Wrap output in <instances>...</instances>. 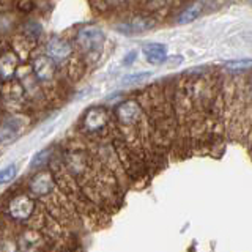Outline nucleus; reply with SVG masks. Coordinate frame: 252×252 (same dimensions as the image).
<instances>
[{"mask_svg": "<svg viewBox=\"0 0 252 252\" xmlns=\"http://www.w3.org/2000/svg\"><path fill=\"white\" fill-rule=\"evenodd\" d=\"M77 39L85 51H98L104 43V33L98 27H85L77 33Z\"/></svg>", "mask_w": 252, "mask_h": 252, "instance_id": "nucleus-1", "label": "nucleus"}, {"mask_svg": "<svg viewBox=\"0 0 252 252\" xmlns=\"http://www.w3.org/2000/svg\"><path fill=\"white\" fill-rule=\"evenodd\" d=\"M144 54L148 63L152 65H161L165 60H167V47L164 44H158V43H150L144 46Z\"/></svg>", "mask_w": 252, "mask_h": 252, "instance_id": "nucleus-2", "label": "nucleus"}, {"mask_svg": "<svg viewBox=\"0 0 252 252\" xmlns=\"http://www.w3.org/2000/svg\"><path fill=\"white\" fill-rule=\"evenodd\" d=\"M46 51H47V57H51L52 60H63L71 54V46L60 38H52L47 43Z\"/></svg>", "mask_w": 252, "mask_h": 252, "instance_id": "nucleus-3", "label": "nucleus"}, {"mask_svg": "<svg viewBox=\"0 0 252 252\" xmlns=\"http://www.w3.org/2000/svg\"><path fill=\"white\" fill-rule=\"evenodd\" d=\"M35 74L39 77V79H43V81H49V79H52L54 76V60L51 57H39L36 62H35Z\"/></svg>", "mask_w": 252, "mask_h": 252, "instance_id": "nucleus-4", "label": "nucleus"}, {"mask_svg": "<svg viewBox=\"0 0 252 252\" xmlns=\"http://www.w3.org/2000/svg\"><path fill=\"white\" fill-rule=\"evenodd\" d=\"M32 207H33V203H32L30 199H27V197H19V199H14L11 202L10 210L16 219H26L30 215Z\"/></svg>", "mask_w": 252, "mask_h": 252, "instance_id": "nucleus-5", "label": "nucleus"}, {"mask_svg": "<svg viewBox=\"0 0 252 252\" xmlns=\"http://www.w3.org/2000/svg\"><path fill=\"white\" fill-rule=\"evenodd\" d=\"M152 26V22L150 21H145V19H136L132 22H128V24H122V26H118V32H122L125 35H136V33H140V32H145L148 30V27Z\"/></svg>", "mask_w": 252, "mask_h": 252, "instance_id": "nucleus-6", "label": "nucleus"}, {"mask_svg": "<svg viewBox=\"0 0 252 252\" xmlns=\"http://www.w3.org/2000/svg\"><path fill=\"white\" fill-rule=\"evenodd\" d=\"M16 66H18V59L13 54H6L0 59V76L3 79H10L16 73Z\"/></svg>", "mask_w": 252, "mask_h": 252, "instance_id": "nucleus-7", "label": "nucleus"}, {"mask_svg": "<svg viewBox=\"0 0 252 252\" xmlns=\"http://www.w3.org/2000/svg\"><path fill=\"white\" fill-rule=\"evenodd\" d=\"M139 112L140 110L136 102H125V104L118 107V117H120V120L125 123H131L136 120Z\"/></svg>", "mask_w": 252, "mask_h": 252, "instance_id": "nucleus-8", "label": "nucleus"}, {"mask_svg": "<svg viewBox=\"0 0 252 252\" xmlns=\"http://www.w3.org/2000/svg\"><path fill=\"white\" fill-rule=\"evenodd\" d=\"M19 132V123L16 120H8L2 125V128H0V142H6L13 140L16 136H18Z\"/></svg>", "mask_w": 252, "mask_h": 252, "instance_id": "nucleus-9", "label": "nucleus"}, {"mask_svg": "<svg viewBox=\"0 0 252 252\" xmlns=\"http://www.w3.org/2000/svg\"><path fill=\"white\" fill-rule=\"evenodd\" d=\"M104 117H106L104 112H102V110H99V109L90 110L89 115H87V126H89V128H92V129L99 128V126L104 125V120H106Z\"/></svg>", "mask_w": 252, "mask_h": 252, "instance_id": "nucleus-10", "label": "nucleus"}, {"mask_svg": "<svg viewBox=\"0 0 252 252\" xmlns=\"http://www.w3.org/2000/svg\"><path fill=\"white\" fill-rule=\"evenodd\" d=\"M200 11H202V3L192 5L191 8H188V10L180 16L178 24H189V22H192L197 18V16L200 14Z\"/></svg>", "mask_w": 252, "mask_h": 252, "instance_id": "nucleus-11", "label": "nucleus"}, {"mask_svg": "<svg viewBox=\"0 0 252 252\" xmlns=\"http://www.w3.org/2000/svg\"><path fill=\"white\" fill-rule=\"evenodd\" d=\"M16 172H18L16 164H10V165H6L5 169L0 170V185L10 183V181L16 177Z\"/></svg>", "mask_w": 252, "mask_h": 252, "instance_id": "nucleus-12", "label": "nucleus"}, {"mask_svg": "<svg viewBox=\"0 0 252 252\" xmlns=\"http://www.w3.org/2000/svg\"><path fill=\"white\" fill-rule=\"evenodd\" d=\"M224 65L230 69H246V68H252V59H243V60H230L225 62Z\"/></svg>", "mask_w": 252, "mask_h": 252, "instance_id": "nucleus-13", "label": "nucleus"}, {"mask_svg": "<svg viewBox=\"0 0 252 252\" xmlns=\"http://www.w3.org/2000/svg\"><path fill=\"white\" fill-rule=\"evenodd\" d=\"M150 77V73H137V74H131V76H126L123 81H122V85H131V84H136V82H140L144 81V79Z\"/></svg>", "mask_w": 252, "mask_h": 252, "instance_id": "nucleus-14", "label": "nucleus"}, {"mask_svg": "<svg viewBox=\"0 0 252 252\" xmlns=\"http://www.w3.org/2000/svg\"><path fill=\"white\" fill-rule=\"evenodd\" d=\"M136 57H137L136 52H129L128 55H126V59L123 60V63H125V65H131V63L136 60Z\"/></svg>", "mask_w": 252, "mask_h": 252, "instance_id": "nucleus-15", "label": "nucleus"}]
</instances>
